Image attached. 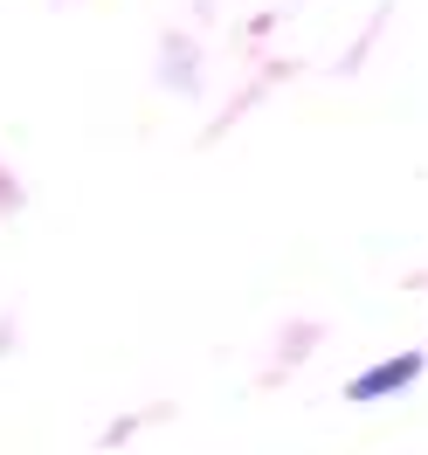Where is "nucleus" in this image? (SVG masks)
Here are the masks:
<instances>
[{
	"mask_svg": "<svg viewBox=\"0 0 428 455\" xmlns=\"http://www.w3.org/2000/svg\"><path fill=\"white\" fill-rule=\"evenodd\" d=\"M422 366H428V352H400V359H387V366L359 372V379L345 387V400H387V394H400V387H415Z\"/></svg>",
	"mask_w": 428,
	"mask_h": 455,
	"instance_id": "obj_1",
	"label": "nucleus"
}]
</instances>
